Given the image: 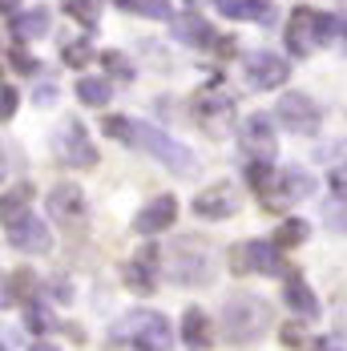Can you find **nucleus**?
I'll list each match as a JSON object with an SVG mask.
<instances>
[{
  "label": "nucleus",
  "instance_id": "obj_23",
  "mask_svg": "<svg viewBox=\"0 0 347 351\" xmlns=\"http://www.w3.org/2000/svg\"><path fill=\"white\" fill-rule=\"evenodd\" d=\"M12 29L25 36V40L45 36V33H49V8H45V4H36V8H29V12H21V16L12 21Z\"/></svg>",
  "mask_w": 347,
  "mask_h": 351
},
{
  "label": "nucleus",
  "instance_id": "obj_29",
  "mask_svg": "<svg viewBox=\"0 0 347 351\" xmlns=\"http://www.w3.org/2000/svg\"><path fill=\"white\" fill-rule=\"evenodd\" d=\"M89 57H93V49H89L85 40H73L69 49H65V65H73V69H81Z\"/></svg>",
  "mask_w": 347,
  "mask_h": 351
},
{
  "label": "nucleus",
  "instance_id": "obj_6",
  "mask_svg": "<svg viewBox=\"0 0 347 351\" xmlns=\"http://www.w3.org/2000/svg\"><path fill=\"white\" fill-rule=\"evenodd\" d=\"M210 271H214V263H210V250L202 239H178L170 250V275L182 287H206L210 282Z\"/></svg>",
  "mask_w": 347,
  "mask_h": 351
},
{
  "label": "nucleus",
  "instance_id": "obj_38",
  "mask_svg": "<svg viewBox=\"0 0 347 351\" xmlns=\"http://www.w3.org/2000/svg\"><path fill=\"white\" fill-rule=\"evenodd\" d=\"M335 29H339V36H344V49H347V21H339Z\"/></svg>",
  "mask_w": 347,
  "mask_h": 351
},
{
  "label": "nucleus",
  "instance_id": "obj_36",
  "mask_svg": "<svg viewBox=\"0 0 347 351\" xmlns=\"http://www.w3.org/2000/svg\"><path fill=\"white\" fill-rule=\"evenodd\" d=\"M331 186H335L339 194H347V170H335V174H331Z\"/></svg>",
  "mask_w": 347,
  "mask_h": 351
},
{
  "label": "nucleus",
  "instance_id": "obj_10",
  "mask_svg": "<svg viewBox=\"0 0 347 351\" xmlns=\"http://www.w3.org/2000/svg\"><path fill=\"white\" fill-rule=\"evenodd\" d=\"M230 113H235V97L222 93V89H202L194 97V117H198V125L210 130V134L226 130L230 125Z\"/></svg>",
  "mask_w": 347,
  "mask_h": 351
},
{
  "label": "nucleus",
  "instance_id": "obj_30",
  "mask_svg": "<svg viewBox=\"0 0 347 351\" xmlns=\"http://www.w3.org/2000/svg\"><path fill=\"white\" fill-rule=\"evenodd\" d=\"M323 218H327V222H331L335 230H344V234H347V206H344V202H331Z\"/></svg>",
  "mask_w": 347,
  "mask_h": 351
},
{
  "label": "nucleus",
  "instance_id": "obj_32",
  "mask_svg": "<svg viewBox=\"0 0 347 351\" xmlns=\"http://www.w3.org/2000/svg\"><path fill=\"white\" fill-rule=\"evenodd\" d=\"M16 106H21V93H16L12 85H4V117H12V113H16Z\"/></svg>",
  "mask_w": 347,
  "mask_h": 351
},
{
  "label": "nucleus",
  "instance_id": "obj_40",
  "mask_svg": "<svg viewBox=\"0 0 347 351\" xmlns=\"http://www.w3.org/2000/svg\"><path fill=\"white\" fill-rule=\"evenodd\" d=\"M186 4H198V0H186Z\"/></svg>",
  "mask_w": 347,
  "mask_h": 351
},
{
  "label": "nucleus",
  "instance_id": "obj_13",
  "mask_svg": "<svg viewBox=\"0 0 347 351\" xmlns=\"http://www.w3.org/2000/svg\"><path fill=\"white\" fill-rule=\"evenodd\" d=\"M85 210H89V206H85V194H81L73 182H61V186L49 190V214H53L61 226H73V230H77V226L85 222Z\"/></svg>",
  "mask_w": 347,
  "mask_h": 351
},
{
  "label": "nucleus",
  "instance_id": "obj_33",
  "mask_svg": "<svg viewBox=\"0 0 347 351\" xmlns=\"http://www.w3.org/2000/svg\"><path fill=\"white\" fill-rule=\"evenodd\" d=\"M12 65H16L21 73H36V61L33 57H25V53H12Z\"/></svg>",
  "mask_w": 347,
  "mask_h": 351
},
{
  "label": "nucleus",
  "instance_id": "obj_8",
  "mask_svg": "<svg viewBox=\"0 0 347 351\" xmlns=\"http://www.w3.org/2000/svg\"><path fill=\"white\" fill-rule=\"evenodd\" d=\"M4 239H8V246L29 250V254H45V250H49V230H45V222L29 210L4 222Z\"/></svg>",
  "mask_w": 347,
  "mask_h": 351
},
{
  "label": "nucleus",
  "instance_id": "obj_7",
  "mask_svg": "<svg viewBox=\"0 0 347 351\" xmlns=\"http://www.w3.org/2000/svg\"><path fill=\"white\" fill-rule=\"evenodd\" d=\"M235 271H254V275H283V254H278V243H267V239H254V243H243L235 254H230Z\"/></svg>",
  "mask_w": 347,
  "mask_h": 351
},
{
  "label": "nucleus",
  "instance_id": "obj_35",
  "mask_svg": "<svg viewBox=\"0 0 347 351\" xmlns=\"http://www.w3.org/2000/svg\"><path fill=\"white\" fill-rule=\"evenodd\" d=\"M283 343H287V348H303V331H295V327L283 331Z\"/></svg>",
  "mask_w": 347,
  "mask_h": 351
},
{
  "label": "nucleus",
  "instance_id": "obj_15",
  "mask_svg": "<svg viewBox=\"0 0 347 351\" xmlns=\"http://www.w3.org/2000/svg\"><path fill=\"white\" fill-rule=\"evenodd\" d=\"M239 210V194H235V186H226V182H218V186H206L198 198H194V214L198 218H230V214Z\"/></svg>",
  "mask_w": 347,
  "mask_h": 351
},
{
  "label": "nucleus",
  "instance_id": "obj_14",
  "mask_svg": "<svg viewBox=\"0 0 347 351\" xmlns=\"http://www.w3.org/2000/svg\"><path fill=\"white\" fill-rule=\"evenodd\" d=\"M246 81L254 89H278L287 81V61L278 53H271V49H259V53L246 57Z\"/></svg>",
  "mask_w": 347,
  "mask_h": 351
},
{
  "label": "nucleus",
  "instance_id": "obj_19",
  "mask_svg": "<svg viewBox=\"0 0 347 351\" xmlns=\"http://www.w3.org/2000/svg\"><path fill=\"white\" fill-rule=\"evenodd\" d=\"M174 36H178V40H186L190 49H206V45H214L210 25L202 21V16H194V12H186V16H174Z\"/></svg>",
  "mask_w": 347,
  "mask_h": 351
},
{
  "label": "nucleus",
  "instance_id": "obj_28",
  "mask_svg": "<svg viewBox=\"0 0 347 351\" xmlns=\"http://www.w3.org/2000/svg\"><path fill=\"white\" fill-rule=\"evenodd\" d=\"M69 16H77L81 25H97V12H101V0H65Z\"/></svg>",
  "mask_w": 347,
  "mask_h": 351
},
{
  "label": "nucleus",
  "instance_id": "obj_1",
  "mask_svg": "<svg viewBox=\"0 0 347 351\" xmlns=\"http://www.w3.org/2000/svg\"><path fill=\"white\" fill-rule=\"evenodd\" d=\"M105 134H109V138L130 141V145L149 149L158 162L170 166L174 174H190V170L198 166L194 154H190V145H178L170 134H162V130H154V125H145V121H121V117H109V121H105Z\"/></svg>",
  "mask_w": 347,
  "mask_h": 351
},
{
  "label": "nucleus",
  "instance_id": "obj_2",
  "mask_svg": "<svg viewBox=\"0 0 347 351\" xmlns=\"http://www.w3.org/2000/svg\"><path fill=\"white\" fill-rule=\"evenodd\" d=\"M246 182H250V190L259 194V202L267 210L291 206V202L311 194V178L303 170H271V162H250L246 166Z\"/></svg>",
  "mask_w": 347,
  "mask_h": 351
},
{
  "label": "nucleus",
  "instance_id": "obj_21",
  "mask_svg": "<svg viewBox=\"0 0 347 351\" xmlns=\"http://www.w3.org/2000/svg\"><path fill=\"white\" fill-rule=\"evenodd\" d=\"M222 8V16H235V21H267L271 12V0H214Z\"/></svg>",
  "mask_w": 347,
  "mask_h": 351
},
{
  "label": "nucleus",
  "instance_id": "obj_3",
  "mask_svg": "<svg viewBox=\"0 0 347 351\" xmlns=\"http://www.w3.org/2000/svg\"><path fill=\"white\" fill-rule=\"evenodd\" d=\"M267 327H271V307H267L263 299L243 295V291L226 299V307H222V331H226L230 343H250V339H259Z\"/></svg>",
  "mask_w": 347,
  "mask_h": 351
},
{
  "label": "nucleus",
  "instance_id": "obj_9",
  "mask_svg": "<svg viewBox=\"0 0 347 351\" xmlns=\"http://www.w3.org/2000/svg\"><path fill=\"white\" fill-rule=\"evenodd\" d=\"M239 141L250 154V162H271L275 158V130H271V117L267 113H250L243 125H239Z\"/></svg>",
  "mask_w": 347,
  "mask_h": 351
},
{
  "label": "nucleus",
  "instance_id": "obj_5",
  "mask_svg": "<svg viewBox=\"0 0 347 351\" xmlns=\"http://www.w3.org/2000/svg\"><path fill=\"white\" fill-rule=\"evenodd\" d=\"M331 29H335V25H331L327 12H315L307 4H299V8L287 16V33L283 36H287V49H291L295 57H311Z\"/></svg>",
  "mask_w": 347,
  "mask_h": 351
},
{
  "label": "nucleus",
  "instance_id": "obj_26",
  "mask_svg": "<svg viewBox=\"0 0 347 351\" xmlns=\"http://www.w3.org/2000/svg\"><path fill=\"white\" fill-rule=\"evenodd\" d=\"M29 198H33V186H29V182H21V186H8V190H4V222L29 210Z\"/></svg>",
  "mask_w": 347,
  "mask_h": 351
},
{
  "label": "nucleus",
  "instance_id": "obj_34",
  "mask_svg": "<svg viewBox=\"0 0 347 351\" xmlns=\"http://www.w3.org/2000/svg\"><path fill=\"white\" fill-rule=\"evenodd\" d=\"M33 327H36V331H49V327H53V319H49V311H40V307H33Z\"/></svg>",
  "mask_w": 347,
  "mask_h": 351
},
{
  "label": "nucleus",
  "instance_id": "obj_12",
  "mask_svg": "<svg viewBox=\"0 0 347 351\" xmlns=\"http://www.w3.org/2000/svg\"><path fill=\"white\" fill-rule=\"evenodd\" d=\"M57 158L65 166H77V170H89L97 162V149L89 145V134L77 121H65V130L57 134Z\"/></svg>",
  "mask_w": 347,
  "mask_h": 351
},
{
  "label": "nucleus",
  "instance_id": "obj_39",
  "mask_svg": "<svg viewBox=\"0 0 347 351\" xmlns=\"http://www.w3.org/2000/svg\"><path fill=\"white\" fill-rule=\"evenodd\" d=\"M29 351H57V348H53V343H33Z\"/></svg>",
  "mask_w": 347,
  "mask_h": 351
},
{
  "label": "nucleus",
  "instance_id": "obj_31",
  "mask_svg": "<svg viewBox=\"0 0 347 351\" xmlns=\"http://www.w3.org/2000/svg\"><path fill=\"white\" fill-rule=\"evenodd\" d=\"M105 65H109V69L113 73H121V77H130V61H125V57H117V53H105Z\"/></svg>",
  "mask_w": 347,
  "mask_h": 351
},
{
  "label": "nucleus",
  "instance_id": "obj_20",
  "mask_svg": "<svg viewBox=\"0 0 347 351\" xmlns=\"http://www.w3.org/2000/svg\"><path fill=\"white\" fill-rule=\"evenodd\" d=\"M182 335H186V343H194V348H210V343H214V327H210V319H206L202 307H190V311H186Z\"/></svg>",
  "mask_w": 347,
  "mask_h": 351
},
{
  "label": "nucleus",
  "instance_id": "obj_11",
  "mask_svg": "<svg viewBox=\"0 0 347 351\" xmlns=\"http://www.w3.org/2000/svg\"><path fill=\"white\" fill-rule=\"evenodd\" d=\"M278 121H283L291 134H315V130H319V106H315L307 93H283V101H278Z\"/></svg>",
  "mask_w": 347,
  "mask_h": 351
},
{
  "label": "nucleus",
  "instance_id": "obj_22",
  "mask_svg": "<svg viewBox=\"0 0 347 351\" xmlns=\"http://www.w3.org/2000/svg\"><path fill=\"white\" fill-rule=\"evenodd\" d=\"M117 8H125L130 16H145V21H174L170 0H113Z\"/></svg>",
  "mask_w": 347,
  "mask_h": 351
},
{
  "label": "nucleus",
  "instance_id": "obj_25",
  "mask_svg": "<svg viewBox=\"0 0 347 351\" xmlns=\"http://www.w3.org/2000/svg\"><path fill=\"white\" fill-rule=\"evenodd\" d=\"M77 97H81L85 106H109L113 89H109L105 77H85V81H77Z\"/></svg>",
  "mask_w": 347,
  "mask_h": 351
},
{
  "label": "nucleus",
  "instance_id": "obj_17",
  "mask_svg": "<svg viewBox=\"0 0 347 351\" xmlns=\"http://www.w3.org/2000/svg\"><path fill=\"white\" fill-rule=\"evenodd\" d=\"M174 218H178V198L162 194V198L145 202V210H141L138 218H134V226H138L141 234H158V230L174 226Z\"/></svg>",
  "mask_w": 347,
  "mask_h": 351
},
{
  "label": "nucleus",
  "instance_id": "obj_27",
  "mask_svg": "<svg viewBox=\"0 0 347 351\" xmlns=\"http://www.w3.org/2000/svg\"><path fill=\"white\" fill-rule=\"evenodd\" d=\"M307 234H311V226H307L303 218H287V222L278 226L275 243L278 246H303V243H307Z\"/></svg>",
  "mask_w": 347,
  "mask_h": 351
},
{
  "label": "nucleus",
  "instance_id": "obj_37",
  "mask_svg": "<svg viewBox=\"0 0 347 351\" xmlns=\"http://www.w3.org/2000/svg\"><path fill=\"white\" fill-rule=\"evenodd\" d=\"M4 16H8V21H16V16H21V12H16V0H4Z\"/></svg>",
  "mask_w": 347,
  "mask_h": 351
},
{
  "label": "nucleus",
  "instance_id": "obj_4",
  "mask_svg": "<svg viewBox=\"0 0 347 351\" xmlns=\"http://www.w3.org/2000/svg\"><path fill=\"white\" fill-rule=\"evenodd\" d=\"M113 339H121L138 351H170L174 331L170 319L158 315V311H130L125 319L113 323Z\"/></svg>",
  "mask_w": 347,
  "mask_h": 351
},
{
  "label": "nucleus",
  "instance_id": "obj_18",
  "mask_svg": "<svg viewBox=\"0 0 347 351\" xmlns=\"http://www.w3.org/2000/svg\"><path fill=\"white\" fill-rule=\"evenodd\" d=\"M283 299H287V307H291V311H295L299 319L319 315V299H315V291L307 287V279H303L299 271H287V282H283Z\"/></svg>",
  "mask_w": 347,
  "mask_h": 351
},
{
  "label": "nucleus",
  "instance_id": "obj_16",
  "mask_svg": "<svg viewBox=\"0 0 347 351\" xmlns=\"http://www.w3.org/2000/svg\"><path fill=\"white\" fill-rule=\"evenodd\" d=\"M125 287L134 295H154L158 291V246H145L138 258L125 263Z\"/></svg>",
  "mask_w": 347,
  "mask_h": 351
},
{
  "label": "nucleus",
  "instance_id": "obj_24",
  "mask_svg": "<svg viewBox=\"0 0 347 351\" xmlns=\"http://www.w3.org/2000/svg\"><path fill=\"white\" fill-rule=\"evenodd\" d=\"M33 291H36L33 271H8V279H4V299H8V303H29Z\"/></svg>",
  "mask_w": 347,
  "mask_h": 351
}]
</instances>
